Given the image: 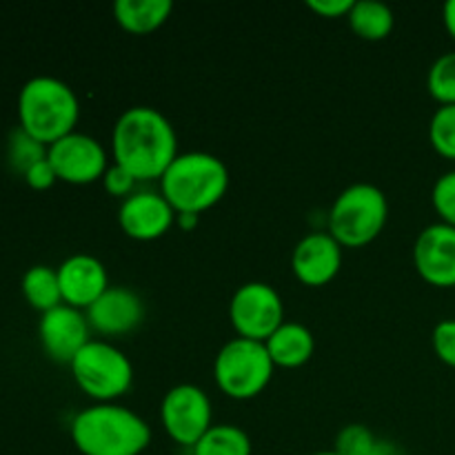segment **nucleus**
<instances>
[{"label":"nucleus","mask_w":455,"mask_h":455,"mask_svg":"<svg viewBox=\"0 0 455 455\" xmlns=\"http://www.w3.org/2000/svg\"><path fill=\"white\" fill-rule=\"evenodd\" d=\"M47 160L52 163L58 180L69 185H89L100 180L109 169L107 151L96 138L87 133H69L49 145Z\"/></svg>","instance_id":"10"},{"label":"nucleus","mask_w":455,"mask_h":455,"mask_svg":"<svg viewBox=\"0 0 455 455\" xmlns=\"http://www.w3.org/2000/svg\"><path fill=\"white\" fill-rule=\"evenodd\" d=\"M229 189V169L207 151L178 154L160 178V194L176 213L200 216L216 207Z\"/></svg>","instance_id":"3"},{"label":"nucleus","mask_w":455,"mask_h":455,"mask_svg":"<svg viewBox=\"0 0 455 455\" xmlns=\"http://www.w3.org/2000/svg\"><path fill=\"white\" fill-rule=\"evenodd\" d=\"M71 440L83 455H140L149 447L151 429L132 409L102 403L74 418Z\"/></svg>","instance_id":"2"},{"label":"nucleus","mask_w":455,"mask_h":455,"mask_svg":"<svg viewBox=\"0 0 455 455\" xmlns=\"http://www.w3.org/2000/svg\"><path fill=\"white\" fill-rule=\"evenodd\" d=\"M336 453L340 455H394V444L378 440L364 425H349L336 435Z\"/></svg>","instance_id":"22"},{"label":"nucleus","mask_w":455,"mask_h":455,"mask_svg":"<svg viewBox=\"0 0 455 455\" xmlns=\"http://www.w3.org/2000/svg\"><path fill=\"white\" fill-rule=\"evenodd\" d=\"M389 218V203L382 189L371 182L347 187L329 212V234L340 247L358 249L382 234Z\"/></svg>","instance_id":"5"},{"label":"nucleus","mask_w":455,"mask_h":455,"mask_svg":"<svg viewBox=\"0 0 455 455\" xmlns=\"http://www.w3.org/2000/svg\"><path fill=\"white\" fill-rule=\"evenodd\" d=\"M47 145H43V142L31 138L29 133L18 127L12 133V138H9V163H12V167L16 172H20L25 176L36 163L47 158Z\"/></svg>","instance_id":"23"},{"label":"nucleus","mask_w":455,"mask_h":455,"mask_svg":"<svg viewBox=\"0 0 455 455\" xmlns=\"http://www.w3.org/2000/svg\"><path fill=\"white\" fill-rule=\"evenodd\" d=\"M22 293H25L27 302L34 309L43 311V314L65 305L62 302L60 283H58V271H53L52 267H31L25 274V278H22Z\"/></svg>","instance_id":"20"},{"label":"nucleus","mask_w":455,"mask_h":455,"mask_svg":"<svg viewBox=\"0 0 455 455\" xmlns=\"http://www.w3.org/2000/svg\"><path fill=\"white\" fill-rule=\"evenodd\" d=\"M342 267V247L331 234L315 231L305 235L291 253L293 275L307 287H323L338 275Z\"/></svg>","instance_id":"14"},{"label":"nucleus","mask_w":455,"mask_h":455,"mask_svg":"<svg viewBox=\"0 0 455 455\" xmlns=\"http://www.w3.org/2000/svg\"><path fill=\"white\" fill-rule=\"evenodd\" d=\"M176 225L182 231H191L198 225V216H194V213H176Z\"/></svg>","instance_id":"32"},{"label":"nucleus","mask_w":455,"mask_h":455,"mask_svg":"<svg viewBox=\"0 0 455 455\" xmlns=\"http://www.w3.org/2000/svg\"><path fill=\"white\" fill-rule=\"evenodd\" d=\"M229 320L238 338L267 342L284 323L283 298L267 283L243 284L229 302Z\"/></svg>","instance_id":"8"},{"label":"nucleus","mask_w":455,"mask_h":455,"mask_svg":"<svg viewBox=\"0 0 455 455\" xmlns=\"http://www.w3.org/2000/svg\"><path fill=\"white\" fill-rule=\"evenodd\" d=\"M427 87L440 105H455V52L443 53L431 65Z\"/></svg>","instance_id":"24"},{"label":"nucleus","mask_w":455,"mask_h":455,"mask_svg":"<svg viewBox=\"0 0 455 455\" xmlns=\"http://www.w3.org/2000/svg\"><path fill=\"white\" fill-rule=\"evenodd\" d=\"M145 320V302L133 289L109 287L87 309L89 327L102 336H124Z\"/></svg>","instance_id":"15"},{"label":"nucleus","mask_w":455,"mask_h":455,"mask_svg":"<svg viewBox=\"0 0 455 455\" xmlns=\"http://www.w3.org/2000/svg\"><path fill=\"white\" fill-rule=\"evenodd\" d=\"M309 9L315 12L318 16L324 18H342L349 16L351 7H354V0H309Z\"/></svg>","instance_id":"30"},{"label":"nucleus","mask_w":455,"mask_h":455,"mask_svg":"<svg viewBox=\"0 0 455 455\" xmlns=\"http://www.w3.org/2000/svg\"><path fill=\"white\" fill-rule=\"evenodd\" d=\"M87 315L69 305H60L56 309L43 314L40 320V342L44 354L62 364H71L80 349L89 342Z\"/></svg>","instance_id":"13"},{"label":"nucleus","mask_w":455,"mask_h":455,"mask_svg":"<svg viewBox=\"0 0 455 455\" xmlns=\"http://www.w3.org/2000/svg\"><path fill=\"white\" fill-rule=\"evenodd\" d=\"M394 455H409V453H400V451H395Z\"/></svg>","instance_id":"34"},{"label":"nucleus","mask_w":455,"mask_h":455,"mask_svg":"<svg viewBox=\"0 0 455 455\" xmlns=\"http://www.w3.org/2000/svg\"><path fill=\"white\" fill-rule=\"evenodd\" d=\"M78 116L80 102L74 89L52 76L27 80L18 93L20 129L47 147L74 133Z\"/></svg>","instance_id":"4"},{"label":"nucleus","mask_w":455,"mask_h":455,"mask_svg":"<svg viewBox=\"0 0 455 455\" xmlns=\"http://www.w3.org/2000/svg\"><path fill=\"white\" fill-rule=\"evenodd\" d=\"M274 360L265 342L234 338L227 342L213 363L218 389L234 400H251L269 387L274 376Z\"/></svg>","instance_id":"6"},{"label":"nucleus","mask_w":455,"mask_h":455,"mask_svg":"<svg viewBox=\"0 0 455 455\" xmlns=\"http://www.w3.org/2000/svg\"><path fill=\"white\" fill-rule=\"evenodd\" d=\"M102 182H105V189L109 196H116V198H129L133 194V187H136V178L127 172V169L118 167V164H109L107 173L102 176Z\"/></svg>","instance_id":"28"},{"label":"nucleus","mask_w":455,"mask_h":455,"mask_svg":"<svg viewBox=\"0 0 455 455\" xmlns=\"http://www.w3.org/2000/svg\"><path fill=\"white\" fill-rule=\"evenodd\" d=\"M160 420L173 443L194 449L212 429V400L200 387L176 385L167 391L160 407Z\"/></svg>","instance_id":"9"},{"label":"nucleus","mask_w":455,"mask_h":455,"mask_svg":"<svg viewBox=\"0 0 455 455\" xmlns=\"http://www.w3.org/2000/svg\"><path fill=\"white\" fill-rule=\"evenodd\" d=\"M309 455H340V453H336V451H318V453H309Z\"/></svg>","instance_id":"33"},{"label":"nucleus","mask_w":455,"mask_h":455,"mask_svg":"<svg viewBox=\"0 0 455 455\" xmlns=\"http://www.w3.org/2000/svg\"><path fill=\"white\" fill-rule=\"evenodd\" d=\"M431 200L444 225L455 227V172H447L435 180Z\"/></svg>","instance_id":"26"},{"label":"nucleus","mask_w":455,"mask_h":455,"mask_svg":"<svg viewBox=\"0 0 455 455\" xmlns=\"http://www.w3.org/2000/svg\"><path fill=\"white\" fill-rule=\"evenodd\" d=\"M25 180L31 189L43 191V189H49V187L58 180V176H56V172H53L52 163L44 158V160H40V163H36L34 167L25 173Z\"/></svg>","instance_id":"29"},{"label":"nucleus","mask_w":455,"mask_h":455,"mask_svg":"<svg viewBox=\"0 0 455 455\" xmlns=\"http://www.w3.org/2000/svg\"><path fill=\"white\" fill-rule=\"evenodd\" d=\"M74 380L89 398L114 403L127 394L133 382V367L118 347L105 340H89L71 360Z\"/></svg>","instance_id":"7"},{"label":"nucleus","mask_w":455,"mask_h":455,"mask_svg":"<svg viewBox=\"0 0 455 455\" xmlns=\"http://www.w3.org/2000/svg\"><path fill=\"white\" fill-rule=\"evenodd\" d=\"M429 140L440 156L455 160V105H440L429 123Z\"/></svg>","instance_id":"25"},{"label":"nucleus","mask_w":455,"mask_h":455,"mask_svg":"<svg viewBox=\"0 0 455 455\" xmlns=\"http://www.w3.org/2000/svg\"><path fill=\"white\" fill-rule=\"evenodd\" d=\"M111 154L114 164L127 169L138 182L160 180L178 158L176 129L154 107H129L114 124Z\"/></svg>","instance_id":"1"},{"label":"nucleus","mask_w":455,"mask_h":455,"mask_svg":"<svg viewBox=\"0 0 455 455\" xmlns=\"http://www.w3.org/2000/svg\"><path fill=\"white\" fill-rule=\"evenodd\" d=\"M435 355L455 369V320H443L434 329Z\"/></svg>","instance_id":"27"},{"label":"nucleus","mask_w":455,"mask_h":455,"mask_svg":"<svg viewBox=\"0 0 455 455\" xmlns=\"http://www.w3.org/2000/svg\"><path fill=\"white\" fill-rule=\"evenodd\" d=\"M58 283L65 305L87 311L109 289V275L98 258L76 253L58 267Z\"/></svg>","instance_id":"16"},{"label":"nucleus","mask_w":455,"mask_h":455,"mask_svg":"<svg viewBox=\"0 0 455 455\" xmlns=\"http://www.w3.org/2000/svg\"><path fill=\"white\" fill-rule=\"evenodd\" d=\"M443 20H444V27H447L449 34H451L455 38V0H449V3H444Z\"/></svg>","instance_id":"31"},{"label":"nucleus","mask_w":455,"mask_h":455,"mask_svg":"<svg viewBox=\"0 0 455 455\" xmlns=\"http://www.w3.org/2000/svg\"><path fill=\"white\" fill-rule=\"evenodd\" d=\"M118 222L133 240H156L176 222V212L160 191H133L118 209Z\"/></svg>","instance_id":"12"},{"label":"nucleus","mask_w":455,"mask_h":455,"mask_svg":"<svg viewBox=\"0 0 455 455\" xmlns=\"http://www.w3.org/2000/svg\"><path fill=\"white\" fill-rule=\"evenodd\" d=\"M413 262L434 287H455V227L435 222L422 229L413 244Z\"/></svg>","instance_id":"11"},{"label":"nucleus","mask_w":455,"mask_h":455,"mask_svg":"<svg viewBox=\"0 0 455 455\" xmlns=\"http://www.w3.org/2000/svg\"><path fill=\"white\" fill-rule=\"evenodd\" d=\"M172 9L169 0H118L114 4V18L129 34L145 36L163 27Z\"/></svg>","instance_id":"18"},{"label":"nucleus","mask_w":455,"mask_h":455,"mask_svg":"<svg viewBox=\"0 0 455 455\" xmlns=\"http://www.w3.org/2000/svg\"><path fill=\"white\" fill-rule=\"evenodd\" d=\"M194 455H251V438L235 425H213L198 440Z\"/></svg>","instance_id":"21"},{"label":"nucleus","mask_w":455,"mask_h":455,"mask_svg":"<svg viewBox=\"0 0 455 455\" xmlns=\"http://www.w3.org/2000/svg\"><path fill=\"white\" fill-rule=\"evenodd\" d=\"M349 27L363 40H385L394 31V9L378 0H358L351 7Z\"/></svg>","instance_id":"19"},{"label":"nucleus","mask_w":455,"mask_h":455,"mask_svg":"<svg viewBox=\"0 0 455 455\" xmlns=\"http://www.w3.org/2000/svg\"><path fill=\"white\" fill-rule=\"evenodd\" d=\"M275 367L296 369L309 363L314 355V333L300 323H283L265 342Z\"/></svg>","instance_id":"17"}]
</instances>
